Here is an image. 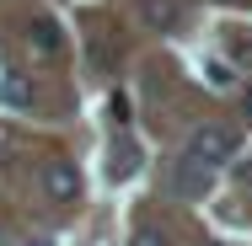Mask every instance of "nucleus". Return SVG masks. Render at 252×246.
I'll return each instance as SVG.
<instances>
[{
	"label": "nucleus",
	"instance_id": "f257e3e1",
	"mask_svg": "<svg viewBox=\"0 0 252 246\" xmlns=\"http://www.w3.org/2000/svg\"><path fill=\"white\" fill-rule=\"evenodd\" d=\"M188 155L199 161V166H225L231 155H236V129H225V123H199L193 129V139H188Z\"/></svg>",
	"mask_w": 252,
	"mask_h": 246
},
{
	"label": "nucleus",
	"instance_id": "f03ea898",
	"mask_svg": "<svg viewBox=\"0 0 252 246\" xmlns=\"http://www.w3.org/2000/svg\"><path fill=\"white\" fill-rule=\"evenodd\" d=\"M172 193L177 198H204L209 193V166H199L193 155H177V166H172Z\"/></svg>",
	"mask_w": 252,
	"mask_h": 246
},
{
	"label": "nucleus",
	"instance_id": "7ed1b4c3",
	"mask_svg": "<svg viewBox=\"0 0 252 246\" xmlns=\"http://www.w3.org/2000/svg\"><path fill=\"white\" fill-rule=\"evenodd\" d=\"M43 188H49L54 203H75V198H81V171H75L70 161H49V166H43Z\"/></svg>",
	"mask_w": 252,
	"mask_h": 246
},
{
	"label": "nucleus",
	"instance_id": "20e7f679",
	"mask_svg": "<svg viewBox=\"0 0 252 246\" xmlns=\"http://www.w3.org/2000/svg\"><path fill=\"white\" fill-rule=\"evenodd\" d=\"M140 22L156 32H172L183 22V0H140Z\"/></svg>",
	"mask_w": 252,
	"mask_h": 246
},
{
	"label": "nucleus",
	"instance_id": "39448f33",
	"mask_svg": "<svg viewBox=\"0 0 252 246\" xmlns=\"http://www.w3.org/2000/svg\"><path fill=\"white\" fill-rule=\"evenodd\" d=\"M134 166H140V145L134 139H118L113 145V161H107V177L124 182V177H134Z\"/></svg>",
	"mask_w": 252,
	"mask_h": 246
},
{
	"label": "nucleus",
	"instance_id": "423d86ee",
	"mask_svg": "<svg viewBox=\"0 0 252 246\" xmlns=\"http://www.w3.org/2000/svg\"><path fill=\"white\" fill-rule=\"evenodd\" d=\"M27 43H32V54H43V59H54V54L64 49V38H59L54 22H32V27H27Z\"/></svg>",
	"mask_w": 252,
	"mask_h": 246
},
{
	"label": "nucleus",
	"instance_id": "0eeeda50",
	"mask_svg": "<svg viewBox=\"0 0 252 246\" xmlns=\"http://www.w3.org/2000/svg\"><path fill=\"white\" fill-rule=\"evenodd\" d=\"M0 97L11 102V107H27V102H38V91L22 81V75H5V86H0Z\"/></svg>",
	"mask_w": 252,
	"mask_h": 246
},
{
	"label": "nucleus",
	"instance_id": "6e6552de",
	"mask_svg": "<svg viewBox=\"0 0 252 246\" xmlns=\"http://www.w3.org/2000/svg\"><path fill=\"white\" fill-rule=\"evenodd\" d=\"M129 246H166V236H161V230H134Z\"/></svg>",
	"mask_w": 252,
	"mask_h": 246
},
{
	"label": "nucleus",
	"instance_id": "1a4fd4ad",
	"mask_svg": "<svg viewBox=\"0 0 252 246\" xmlns=\"http://www.w3.org/2000/svg\"><path fill=\"white\" fill-rule=\"evenodd\" d=\"M209 81L215 86H231V64H209Z\"/></svg>",
	"mask_w": 252,
	"mask_h": 246
},
{
	"label": "nucleus",
	"instance_id": "9d476101",
	"mask_svg": "<svg viewBox=\"0 0 252 246\" xmlns=\"http://www.w3.org/2000/svg\"><path fill=\"white\" fill-rule=\"evenodd\" d=\"M242 112H247V123H252V86L242 91Z\"/></svg>",
	"mask_w": 252,
	"mask_h": 246
},
{
	"label": "nucleus",
	"instance_id": "9b49d317",
	"mask_svg": "<svg viewBox=\"0 0 252 246\" xmlns=\"http://www.w3.org/2000/svg\"><path fill=\"white\" fill-rule=\"evenodd\" d=\"M204 246H220V241H204Z\"/></svg>",
	"mask_w": 252,
	"mask_h": 246
}]
</instances>
